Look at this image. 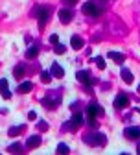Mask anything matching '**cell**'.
<instances>
[{
    "label": "cell",
    "mask_w": 140,
    "mask_h": 155,
    "mask_svg": "<svg viewBox=\"0 0 140 155\" xmlns=\"http://www.w3.org/2000/svg\"><path fill=\"white\" fill-rule=\"evenodd\" d=\"M105 114V111H103V107L102 105H98V104H90L89 107H87V116H89V124L94 127L96 126V118L98 116H103Z\"/></svg>",
    "instance_id": "6da1fadb"
},
{
    "label": "cell",
    "mask_w": 140,
    "mask_h": 155,
    "mask_svg": "<svg viewBox=\"0 0 140 155\" xmlns=\"http://www.w3.org/2000/svg\"><path fill=\"white\" fill-rule=\"evenodd\" d=\"M50 8L48 6H37L35 8V11H33V15H37V21H39V26H44L46 22H48V18H50Z\"/></svg>",
    "instance_id": "7a4b0ae2"
},
{
    "label": "cell",
    "mask_w": 140,
    "mask_h": 155,
    "mask_svg": "<svg viewBox=\"0 0 140 155\" xmlns=\"http://www.w3.org/2000/svg\"><path fill=\"white\" fill-rule=\"evenodd\" d=\"M85 142L90 144V146H103L107 142V137L103 133H90V135L85 137Z\"/></svg>",
    "instance_id": "3957f363"
},
{
    "label": "cell",
    "mask_w": 140,
    "mask_h": 155,
    "mask_svg": "<svg viewBox=\"0 0 140 155\" xmlns=\"http://www.w3.org/2000/svg\"><path fill=\"white\" fill-rule=\"evenodd\" d=\"M81 11L85 13V15H89V17H99V15H102V8H99L96 2H92V0H90V2H85L83 4V8H81Z\"/></svg>",
    "instance_id": "277c9868"
},
{
    "label": "cell",
    "mask_w": 140,
    "mask_h": 155,
    "mask_svg": "<svg viewBox=\"0 0 140 155\" xmlns=\"http://www.w3.org/2000/svg\"><path fill=\"white\" fill-rule=\"evenodd\" d=\"M81 124H83V116L79 114V113H76V114L72 116V120L65 124V131H76Z\"/></svg>",
    "instance_id": "5b68a950"
},
{
    "label": "cell",
    "mask_w": 140,
    "mask_h": 155,
    "mask_svg": "<svg viewBox=\"0 0 140 155\" xmlns=\"http://www.w3.org/2000/svg\"><path fill=\"white\" fill-rule=\"evenodd\" d=\"M124 137L129 140H138L140 139V127L138 126H129L124 129Z\"/></svg>",
    "instance_id": "8992f818"
},
{
    "label": "cell",
    "mask_w": 140,
    "mask_h": 155,
    "mask_svg": "<svg viewBox=\"0 0 140 155\" xmlns=\"http://www.w3.org/2000/svg\"><path fill=\"white\" fill-rule=\"evenodd\" d=\"M59 21H61L63 24H68L72 18H74V11L70 9V8H63V9H59Z\"/></svg>",
    "instance_id": "52a82bcc"
},
{
    "label": "cell",
    "mask_w": 140,
    "mask_h": 155,
    "mask_svg": "<svg viewBox=\"0 0 140 155\" xmlns=\"http://www.w3.org/2000/svg\"><path fill=\"white\" fill-rule=\"evenodd\" d=\"M129 105V96L127 94H118L116 96V100H114V107H118V109H124V107H127Z\"/></svg>",
    "instance_id": "ba28073f"
},
{
    "label": "cell",
    "mask_w": 140,
    "mask_h": 155,
    "mask_svg": "<svg viewBox=\"0 0 140 155\" xmlns=\"http://www.w3.org/2000/svg\"><path fill=\"white\" fill-rule=\"evenodd\" d=\"M0 94H2V98H6V100L11 98V92L8 89V80H0Z\"/></svg>",
    "instance_id": "9c48e42d"
},
{
    "label": "cell",
    "mask_w": 140,
    "mask_h": 155,
    "mask_svg": "<svg viewBox=\"0 0 140 155\" xmlns=\"http://www.w3.org/2000/svg\"><path fill=\"white\" fill-rule=\"evenodd\" d=\"M83 45H85V43H83V39L79 37V35H74V37L70 39V46H72L74 50H81Z\"/></svg>",
    "instance_id": "30bf717a"
},
{
    "label": "cell",
    "mask_w": 140,
    "mask_h": 155,
    "mask_svg": "<svg viewBox=\"0 0 140 155\" xmlns=\"http://www.w3.org/2000/svg\"><path fill=\"white\" fill-rule=\"evenodd\" d=\"M76 78H77V81H81V83H90V76H89L87 70H77Z\"/></svg>",
    "instance_id": "8fae6325"
},
{
    "label": "cell",
    "mask_w": 140,
    "mask_h": 155,
    "mask_svg": "<svg viewBox=\"0 0 140 155\" xmlns=\"http://www.w3.org/2000/svg\"><path fill=\"white\" fill-rule=\"evenodd\" d=\"M50 74H52V76H55V78H63V76H65V70L61 68V65L54 63V65H52V68H50Z\"/></svg>",
    "instance_id": "7c38bea8"
},
{
    "label": "cell",
    "mask_w": 140,
    "mask_h": 155,
    "mask_svg": "<svg viewBox=\"0 0 140 155\" xmlns=\"http://www.w3.org/2000/svg\"><path fill=\"white\" fill-rule=\"evenodd\" d=\"M31 89H33V83H31V81H22L21 85H18L17 92H21V94H26V92H30Z\"/></svg>",
    "instance_id": "4fadbf2b"
},
{
    "label": "cell",
    "mask_w": 140,
    "mask_h": 155,
    "mask_svg": "<svg viewBox=\"0 0 140 155\" xmlns=\"http://www.w3.org/2000/svg\"><path fill=\"white\" fill-rule=\"evenodd\" d=\"M109 57H111L114 63H120V65L125 61V55H124V54H120V52H109Z\"/></svg>",
    "instance_id": "5bb4252c"
},
{
    "label": "cell",
    "mask_w": 140,
    "mask_h": 155,
    "mask_svg": "<svg viewBox=\"0 0 140 155\" xmlns=\"http://www.w3.org/2000/svg\"><path fill=\"white\" fill-rule=\"evenodd\" d=\"M39 144H41V137H39V135H33V137H30L28 139V142H26V146L31 150V148H37Z\"/></svg>",
    "instance_id": "9a60e30c"
},
{
    "label": "cell",
    "mask_w": 140,
    "mask_h": 155,
    "mask_svg": "<svg viewBox=\"0 0 140 155\" xmlns=\"http://www.w3.org/2000/svg\"><path fill=\"white\" fill-rule=\"evenodd\" d=\"M120 74H122V80H124L127 85L133 83V74L129 72V68H122V72H120Z\"/></svg>",
    "instance_id": "2e32d148"
},
{
    "label": "cell",
    "mask_w": 140,
    "mask_h": 155,
    "mask_svg": "<svg viewBox=\"0 0 140 155\" xmlns=\"http://www.w3.org/2000/svg\"><path fill=\"white\" fill-rule=\"evenodd\" d=\"M13 76L17 78V80H22V78H24V65H17V67H15Z\"/></svg>",
    "instance_id": "e0dca14e"
},
{
    "label": "cell",
    "mask_w": 140,
    "mask_h": 155,
    "mask_svg": "<svg viewBox=\"0 0 140 155\" xmlns=\"http://www.w3.org/2000/svg\"><path fill=\"white\" fill-rule=\"evenodd\" d=\"M37 54H39V48H37V46H31V48H28V52H26V57H30V59H35V57H37Z\"/></svg>",
    "instance_id": "ac0fdd59"
},
{
    "label": "cell",
    "mask_w": 140,
    "mask_h": 155,
    "mask_svg": "<svg viewBox=\"0 0 140 155\" xmlns=\"http://www.w3.org/2000/svg\"><path fill=\"white\" fill-rule=\"evenodd\" d=\"M94 63L98 65L99 70H103V68H105V59H103V57H94Z\"/></svg>",
    "instance_id": "d6986e66"
},
{
    "label": "cell",
    "mask_w": 140,
    "mask_h": 155,
    "mask_svg": "<svg viewBox=\"0 0 140 155\" xmlns=\"http://www.w3.org/2000/svg\"><path fill=\"white\" fill-rule=\"evenodd\" d=\"M41 80H43V83H50L52 74H50V72H46V70H43V72H41Z\"/></svg>",
    "instance_id": "ffe728a7"
},
{
    "label": "cell",
    "mask_w": 140,
    "mask_h": 155,
    "mask_svg": "<svg viewBox=\"0 0 140 155\" xmlns=\"http://www.w3.org/2000/svg\"><path fill=\"white\" fill-rule=\"evenodd\" d=\"M21 131H22V127H21V126H17V127H11L8 133H9V137H17V135L21 133Z\"/></svg>",
    "instance_id": "44dd1931"
},
{
    "label": "cell",
    "mask_w": 140,
    "mask_h": 155,
    "mask_svg": "<svg viewBox=\"0 0 140 155\" xmlns=\"http://www.w3.org/2000/svg\"><path fill=\"white\" fill-rule=\"evenodd\" d=\"M68 151H70V148L67 144H59L57 146V153H68Z\"/></svg>",
    "instance_id": "7402d4cb"
},
{
    "label": "cell",
    "mask_w": 140,
    "mask_h": 155,
    "mask_svg": "<svg viewBox=\"0 0 140 155\" xmlns=\"http://www.w3.org/2000/svg\"><path fill=\"white\" fill-rule=\"evenodd\" d=\"M65 52H67V46L65 45H59V43L55 45V54H65Z\"/></svg>",
    "instance_id": "603a6c76"
},
{
    "label": "cell",
    "mask_w": 140,
    "mask_h": 155,
    "mask_svg": "<svg viewBox=\"0 0 140 155\" xmlns=\"http://www.w3.org/2000/svg\"><path fill=\"white\" fill-rule=\"evenodd\" d=\"M8 150H9V151H21V150H22V146L18 144V142H15V144H11Z\"/></svg>",
    "instance_id": "cb8c5ba5"
},
{
    "label": "cell",
    "mask_w": 140,
    "mask_h": 155,
    "mask_svg": "<svg viewBox=\"0 0 140 155\" xmlns=\"http://www.w3.org/2000/svg\"><path fill=\"white\" fill-rule=\"evenodd\" d=\"M37 127H39V129H41V131H46V129H48V124H46L44 120H41V122H39V124H37Z\"/></svg>",
    "instance_id": "d4e9b609"
},
{
    "label": "cell",
    "mask_w": 140,
    "mask_h": 155,
    "mask_svg": "<svg viewBox=\"0 0 140 155\" xmlns=\"http://www.w3.org/2000/svg\"><path fill=\"white\" fill-rule=\"evenodd\" d=\"M50 43H52V45H54V46H55V45H57V43H59V35H57V33H54V35H52V37H50Z\"/></svg>",
    "instance_id": "484cf974"
},
{
    "label": "cell",
    "mask_w": 140,
    "mask_h": 155,
    "mask_svg": "<svg viewBox=\"0 0 140 155\" xmlns=\"http://www.w3.org/2000/svg\"><path fill=\"white\" fill-rule=\"evenodd\" d=\"M28 118H30V120H35V118H37V113H35V111H30V113H28Z\"/></svg>",
    "instance_id": "4316f807"
},
{
    "label": "cell",
    "mask_w": 140,
    "mask_h": 155,
    "mask_svg": "<svg viewBox=\"0 0 140 155\" xmlns=\"http://www.w3.org/2000/svg\"><path fill=\"white\" fill-rule=\"evenodd\" d=\"M63 2L67 4V6H74V4H77L79 0H63Z\"/></svg>",
    "instance_id": "83f0119b"
},
{
    "label": "cell",
    "mask_w": 140,
    "mask_h": 155,
    "mask_svg": "<svg viewBox=\"0 0 140 155\" xmlns=\"http://www.w3.org/2000/svg\"><path fill=\"white\" fill-rule=\"evenodd\" d=\"M136 153H138V155H140V146H138V148H136Z\"/></svg>",
    "instance_id": "f1b7e54d"
},
{
    "label": "cell",
    "mask_w": 140,
    "mask_h": 155,
    "mask_svg": "<svg viewBox=\"0 0 140 155\" xmlns=\"http://www.w3.org/2000/svg\"><path fill=\"white\" fill-rule=\"evenodd\" d=\"M138 92H140V85H138Z\"/></svg>",
    "instance_id": "f546056e"
}]
</instances>
